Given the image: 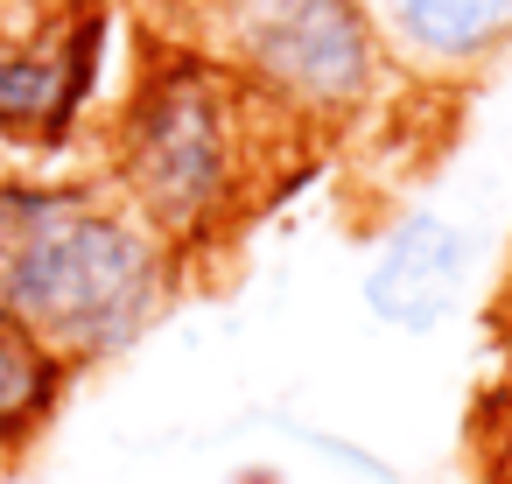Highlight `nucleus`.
<instances>
[{
  "mask_svg": "<svg viewBox=\"0 0 512 484\" xmlns=\"http://www.w3.org/2000/svg\"><path fill=\"white\" fill-rule=\"evenodd\" d=\"M295 134L246 78L197 43H162L134 71L106 127V183L169 239L190 267L218 253L302 155Z\"/></svg>",
  "mask_w": 512,
  "mask_h": 484,
  "instance_id": "f257e3e1",
  "label": "nucleus"
},
{
  "mask_svg": "<svg viewBox=\"0 0 512 484\" xmlns=\"http://www.w3.org/2000/svg\"><path fill=\"white\" fill-rule=\"evenodd\" d=\"M183 260L99 176H0V309L71 372L134 351L176 302Z\"/></svg>",
  "mask_w": 512,
  "mask_h": 484,
  "instance_id": "f03ea898",
  "label": "nucleus"
},
{
  "mask_svg": "<svg viewBox=\"0 0 512 484\" xmlns=\"http://www.w3.org/2000/svg\"><path fill=\"white\" fill-rule=\"evenodd\" d=\"M190 43L309 141L365 127L393 85L365 0H190Z\"/></svg>",
  "mask_w": 512,
  "mask_h": 484,
  "instance_id": "7ed1b4c3",
  "label": "nucleus"
},
{
  "mask_svg": "<svg viewBox=\"0 0 512 484\" xmlns=\"http://www.w3.org/2000/svg\"><path fill=\"white\" fill-rule=\"evenodd\" d=\"M113 0H0V141L64 148L106 78Z\"/></svg>",
  "mask_w": 512,
  "mask_h": 484,
  "instance_id": "20e7f679",
  "label": "nucleus"
},
{
  "mask_svg": "<svg viewBox=\"0 0 512 484\" xmlns=\"http://www.w3.org/2000/svg\"><path fill=\"white\" fill-rule=\"evenodd\" d=\"M470 267H477V239L449 211L407 204L379 225V239L365 253V274H358V295H365L372 323H386L400 337H428L463 309Z\"/></svg>",
  "mask_w": 512,
  "mask_h": 484,
  "instance_id": "39448f33",
  "label": "nucleus"
},
{
  "mask_svg": "<svg viewBox=\"0 0 512 484\" xmlns=\"http://www.w3.org/2000/svg\"><path fill=\"white\" fill-rule=\"evenodd\" d=\"M365 22L407 92H463L512 57V0H365Z\"/></svg>",
  "mask_w": 512,
  "mask_h": 484,
  "instance_id": "423d86ee",
  "label": "nucleus"
},
{
  "mask_svg": "<svg viewBox=\"0 0 512 484\" xmlns=\"http://www.w3.org/2000/svg\"><path fill=\"white\" fill-rule=\"evenodd\" d=\"M71 379H78V372H71L29 323H15L8 309H0V463L22 456V449H36V442L50 435V421H57Z\"/></svg>",
  "mask_w": 512,
  "mask_h": 484,
  "instance_id": "0eeeda50",
  "label": "nucleus"
},
{
  "mask_svg": "<svg viewBox=\"0 0 512 484\" xmlns=\"http://www.w3.org/2000/svg\"><path fill=\"white\" fill-rule=\"evenodd\" d=\"M470 456H477V484H512V372L477 393Z\"/></svg>",
  "mask_w": 512,
  "mask_h": 484,
  "instance_id": "6e6552de",
  "label": "nucleus"
},
{
  "mask_svg": "<svg viewBox=\"0 0 512 484\" xmlns=\"http://www.w3.org/2000/svg\"><path fill=\"white\" fill-rule=\"evenodd\" d=\"M491 330H498V344L512 351V267L498 274V295H491Z\"/></svg>",
  "mask_w": 512,
  "mask_h": 484,
  "instance_id": "1a4fd4ad",
  "label": "nucleus"
}]
</instances>
